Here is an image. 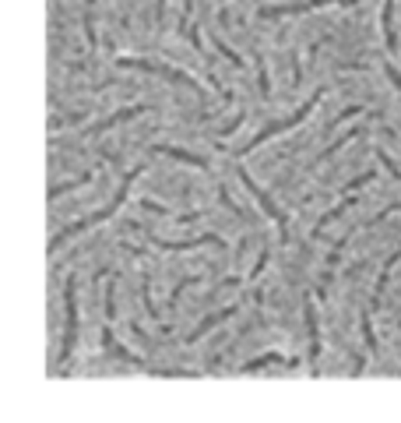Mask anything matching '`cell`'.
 <instances>
[{
    "label": "cell",
    "instance_id": "obj_6",
    "mask_svg": "<svg viewBox=\"0 0 401 423\" xmlns=\"http://www.w3.org/2000/svg\"><path fill=\"white\" fill-rule=\"evenodd\" d=\"M74 279H67L64 286V307H67V325H64V346H60V363H67L71 349H74V335H78V303H74Z\"/></svg>",
    "mask_w": 401,
    "mask_h": 423
},
{
    "label": "cell",
    "instance_id": "obj_11",
    "mask_svg": "<svg viewBox=\"0 0 401 423\" xmlns=\"http://www.w3.org/2000/svg\"><path fill=\"white\" fill-rule=\"evenodd\" d=\"M148 110V106H127V110H120V113H113V117H106V120H99L95 127H92V134H102V131H109V127H117V124H127V120H134V117H141Z\"/></svg>",
    "mask_w": 401,
    "mask_h": 423
},
{
    "label": "cell",
    "instance_id": "obj_20",
    "mask_svg": "<svg viewBox=\"0 0 401 423\" xmlns=\"http://www.w3.org/2000/svg\"><path fill=\"white\" fill-rule=\"evenodd\" d=\"M257 85H261V95L268 99V95H271V78H268V67H264L261 57H257Z\"/></svg>",
    "mask_w": 401,
    "mask_h": 423
},
{
    "label": "cell",
    "instance_id": "obj_28",
    "mask_svg": "<svg viewBox=\"0 0 401 423\" xmlns=\"http://www.w3.org/2000/svg\"><path fill=\"white\" fill-rule=\"evenodd\" d=\"M264 264H268V250H264V254H261V261H257V264H254V276H250V279H257V276H261V272H264Z\"/></svg>",
    "mask_w": 401,
    "mask_h": 423
},
{
    "label": "cell",
    "instance_id": "obj_8",
    "mask_svg": "<svg viewBox=\"0 0 401 423\" xmlns=\"http://www.w3.org/2000/svg\"><path fill=\"white\" fill-rule=\"evenodd\" d=\"M148 240H152L155 247H162V250H194V247H204V244H222L215 233H204V237H197V240H162V237L148 233Z\"/></svg>",
    "mask_w": 401,
    "mask_h": 423
},
{
    "label": "cell",
    "instance_id": "obj_16",
    "mask_svg": "<svg viewBox=\"0 0 401 423\" xmlns=\"http://www.w3.org/2000/svg\"><path fill=\"white\" fill-rule=\"evenodd\" d=\"M85 184H92V173H81V177H74V180H67V184H53V187L46 191V198H49V201H56L60 194H71L74 187H85Z\"/></svg>",
    "mask_w": 401,
    "mask_h": 423
},
{
    "label": "cell",
    "instance_id": "obj_21",
    "mask_svg": "<svg viewBox=\"0 0 401 423\" xmlns=\"http://www.w3.org/2000/svg\"><path fill=\"white\" fill-rule=\"evenodd\" d=\"M85 120V113H67V117H53L49 120V131H56V127H71V124H81Z\"/></svg>",
    "mask_w": 401,
    "mask_h": 423
},
{
    "label": "cell",
    "instance_id": "obj_26",
    "mask_svg": "<svg viewBox=\"0 0 401 423\" xmlns=\"http://www.w3.org/2000/svg\"><path fill=\"white\" fill-rule=\"evenodd\" d=\"M162 22H165V0H155V25L162 29Z\"/></svg>",
    "mask_w": 401,
    "mask_h": 423
},
{
    "label": "cell",
    "instance_id": "obj_12",
    "mask_svg": "<svg viewBox=\"0 0 401 423\" xmlns=\"http://www.w3.org/2000/svg\"><path fill=\"white\" fill-rule=\"evenodd\" d=\"M268 363H285V367H296V360L281 356V353H264V356H254L250 363H243V367H240V374H254V370H264Z\"/></svg>",
    "mask_w": 401,
    "mask_h": 423
},
{
    "label": "cell",
    "instance_id": "obj_18",
    "mask_svg": "<svg viewBox=\"0 0 401 423\" xmlns=\"http://www.w3.org/2000/svg\"><path fill=\"white\" fill-rule=\"evenodd\" d=\"M85 39H88L92 49L99 46V39H95V0H88V4H85Z\"/></svg>",
    "mask_w": 401,
    "mask_h": 423
},
{
    "label": "cell",
    "instance_id": "obj_7",
    "mask_svg": "<svg viewBox=\"0 0 401 423\" xmlns=\"http://www.w3.org/2000/svg\"><path fill=\"white\" fill-rule=\"evenodd\" d=\"M303 314H306V332H310V363H317V356H320V325H317V303H313L310 293L303 296Z\"/></svg>",
    "mask_w": 401,
    "mask_h": 423
},
{
    "label": "cell",
    "instance_id": "obj_2",
    "mask_svg": "<svg viewBox=\"0 0 401 423\" xmlns=\"http://www.w3.org/2000/svg\"><path fill=\"white\" fill-rule=\"evenodd\" d=\"M320 99H324V92H313V95H310V102H303V106H300V110H296L293 117H285V120H275V124L261 127V131L250 138V145H247L243 152H254V148H257V145H264L268 138H275V134H281V131H293L296 124H303V120H306V117L317 110V102H320Z\"/></svg>",
    "mask_w": 401,
    "mask_h": 423
},
{
    "label": "cell",
    "instance_id": "obj_19",
    "mask_svg": "<svg viewBox=\"0 0 401 423\" xmlns=\"http://www.w3.org/2000/svg\"><path fill=\"white\" fill-rule=\"evenodd\" d=\"M117 317V282L106 286V321H113Z\"/></svg>",
    "mask_w": 401,
    "mask_h": 423
},
{
    "label": "cell",
    "instance_id": "obj_5",
    "mask_svg": "<svg viewBox=\"0 0 401 423\" xmlns=\"http://www.w3.org/2000/svg\"><path fill=\"white\" fill-rule=\"evenodd\" d=\"M240 180H243V187H247V191H250V194H254V198L261 201V208H264L268 216L275 219V226H278L281 240H289V216H285V212H281V208H278V205H275V201H271V198H268V194H264V191H261L257 184H254V177H250L247 170H240Z\"/></svg>",
    "mask_w": 401,
    "mask_h": 423
},
{
    "label": "cell",
    "instance_id": "obj_23",
    "mask_svg": "<svg viewBox=\"0 0 401 423\" xmlns=\"http://www.w3.org/2000/svg\"><path fill=\"white\" fill-rule=\"evenodd\" d=\"M141 296H145V310H148V317H152V321H158V307L152 303V286H148V279H145V286H141Z\"/></svg>",
    "mask_w": 401,
    "mask_h": 423
},
{
    "label": "cell",
    "instance_id": "obj_15",
    "mask_svg": "<svg viewBox=\"0 0 401 423\" xmlns=\"http://www.w3.org/2000/svg\"><path fill=\"white\" fill-rule=\"evenodd\" d=\"M380 25H384V39H387V46H391V49H398V32H394V0H384Z\"/></svg>",
    "mask_w": 401,
    "mask_h": 423
},
{
    "label": "cell",
    "instance_id": "obj_24",
    "mask_svg": "<svg viewBox=\"0 0 401 423\" xmlns=\"http://www.w3.org/2000/svg\"><path fill=\"white\" fill-rule=\"evenodd\" d=\"M215 46H218V49L225 53V57H229V64H233V67H243V57H240V53H233V49H229V46L222 42V39H215Z\"/></svg>",
    "mask_w": 401,
    "mask_h": 423
},
{
    "label": "cell",
    "instance_id": "obj_9",
    "mask_svg": "<svg viewBox=\"0 0 401 423\" xmlns=\"http://www.w3.org/2000/svg\"><path fill=\"white\" fill-rule=\"evenodd\" d=\"M236 310H240V303H233V307H222V310H215V314H208V317H204V321H201V325H197V328H194V332L187 335V342H197V339H204V335H208V332H211L215 325H222V321H225V317H233Z\"/></svg>",
    "mask_w": 401,
    "mask_h": 423
},
{
    "label": "cell",
    "instance_id": "obj_25",
    "mask_svg": "<svg viewBox=\"0 0 401 423\" xmlns=\"http://www.w3.org/2000/svg\"><path fill=\"white\" fill-rule=\"evenodd\" d=\"M377 159H380V163H384V166H387V170L394 173V180H401V170H394V163H391V155H387L384 148H377Z\"/></svg>",
    "mask_w": 401,
    "mask_h": 423
},
{
    "label": "cell",
    "instance_id": "obj_1",
    "mask_svg": "<svg viewBox=\"0 0 401 423\" xmlns=\"http://www.w3.org/2000/svg\"><path fill=\"white\" fill-rule=\"evenodd\" d=\"M141 170H145V166H134V170H131V173H127V177L120 180V191L113 194V201H109V205H102L99 212H92V216H85V219H78V223H71V226H67L64 233H56V237L49 240V250H56V247H60L64 240H71L74 233H81V230H88V226H99L102 219H109L113 212H117V208H120V205L127 201V194H131V184H134V180L141 177Z\"/></svg>",
    "mask_w": 401,
    "mask_h": 423
},
{
    "label": "cell",
    "instance_id": "obj_17",
    "mask_svg": "<svg viewBox=\"0 0 401 423\" xmlns=\"http://www.w3.org/2000/svg\"><path fill=\"white\" fill-rule=\"evenodd\" d=\"M352 138H359V131H352V134H345V138H338L334 145H327V148H324V152H320V155L313 159V170H317V166H324V163H327L331 155H338V148H345V145H349Z\"/></svg>",
    "mask_w": 401,
    "mask_h": 423
},
{
    "label": "cell",
    "instance_id": "obj_4",
    "mask_svg": "<svg viewBox=\"0 0 401 423\" xmlns=\"http://www.w3.org/2000/svg\"><path fill=\"white\" fill-rule=\"evenodd\" d=\"M331 4H341V8H356L359 0H300V4H271V8H261V18L306 15V11H317V8H331Z\"/></svg>",
    "mask_w": 401,
    "mask_h": 423
},
{
    "label": "cell",
    "instance_id": "obj_10",
    "mask_svg": "<svg viewBox=\"0 0 401 423\" xmlns=\"http://www.w3.org/2000/svg\"><path fill=\"white\" fill-rule=\"evenodd\" d=\"M152 152L169 155V159H177V163H187V166H197V170H208V159H201V155H194V152H183V148H177V145H152Z\"/></svg>",
    "mask_w": 401,
    "mask_h": 423
},
{
    "label": "cell",
    "instance_id": "obj_13",
    "mask_svg": "<svg viewBox=\"0 0 401 423\" xmlns=\"http://www.w3.org/2000/svg\"><path fill=\"white\" fill-rule=\"evenodd\" d=\"M398 261H401V247H398V250H394V254H391V257L384 261V269H380V279H377V286H373V310L380 307V296H384V289H387V279H391V269H394V264H398Z\"/></svg>",
    "mask_w": 401,
    "mask_h": 423
},
{
    "label": "cell",
    "instance_id": "obj_14",
    "mask_svg": "<svg viewBox=\"0 0 401 423\" xmlns=\"http://www.w3.org/2000/svg\"><path fill=\"white\" fill-rule=\"evenodd\" d=\"M102 346H106V349H109L113 356H120L124 363H134V367H141V370H145V360H141V356H134V353H127V349H124V346H120L117 339H113V332H109V328L102 332Z\"/></svg>",
    "mask_w": 401,
    "mask_h": 423
},
{
    "label": "cell",
    "instance_id": "obj_3",
    "mask_svg": "<svg viewBox=\"0 0 401 423\" xmlns=\"http://www.w3.org/2000/svg\"><path fill=\"white\" fill-rule=\"evenodd\" d=\"M117 64H120V67H127V71H141V74H158V78H169V81H180V85H190V88H197V92H201V85H197L187 71H177V67L152 64V61H131V57H120Z\"/></svg>",
    "mask_w": 401,
    "mask_h": 423
},
{
    "label": "cell",
    "instance_id": "obj_27",
    "mask_svg": "<svg viewBox=\"0 0 401 423\" xmlns=\"http://www.w3.org/2000/svg\"><path fill=\"white\" fill-rule=\"evenodd\" d=\"M384 71H387V78H391V81H394V88H398V92H401V74H398V71H394V64H384Z\"/></svg>",
    "mask_w": 401,
    "mask_h": 423
},
{
    "label": "cell",
    "instance_id": "obj_22",
    "mask_svg": "<svg viewBox=\"0 0 401 423\" xmlns=\"http://www.w3.org/2000/svg\"><path fill=\"white\" fill-rule=\"evenodd\" d=\"M363 339H366V349L377 353V335H373V321H370V314H363Z\"/></svg>",
    "mask_w": 401,
    "mask_h": 423
}]
</instances>
